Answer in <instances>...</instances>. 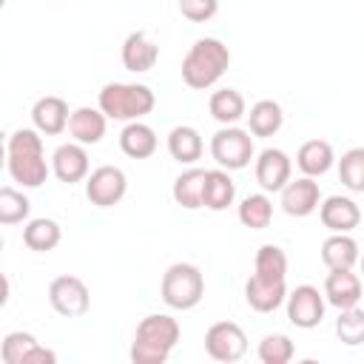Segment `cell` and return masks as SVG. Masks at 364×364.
<instances>
[{"label": "cell", "instance_id": "obj_1", "mask_svg": "<svg viewBox=\"0 0 364 364\" xmlns=\"http://www.w3.org/2000/svg\"><path fill=\"white\" fill-rule=\"evenodd\" d=\"M6 168L14 182L23 188H40L48 179V162L43 151V136L37 128H20L6 142Z\"/></svg>", "mask_w": 364, "mask_h": 364}, {"label": "cell", "instance_id": "obj_2", "mask_svg": "<svg viewBox=\"0 0 364 364\" xmlns=\"http://www.w3.org/2000/svg\"><path fill=\"white\" fill-rule=\"evenodd\" d=\"M182 327L168 313H151L136 324L131 341V361L134 364H165L171 350L176 347Z\"/></svg>", "mask_w": 364, "mask_h": 364}, {"label": "cell", "instance_id": "obj_3", "mask_svg": "<svg viewBox=\"0 0 364 364\" xmlns=\"http://www.w3.org/2000/svg\"><path fill=\"white\" fill-rule=\"evenodd\" d=\"M228 65H230V48L216 37H202L182 57V82L193 91H205L222 80Z\"/></svg>", "mask_w": 364, "mask_h": 364}, {"label": "cell", "instance_id": "obj_4", "mask_svg": "<svg viewBox=\"0 0 364 364\" xmlns=\"http://www.w3.org/2000/svg\"><path fill=\"white\" fill-rule=\"evenodd\" d=\"M97 102H100V111L108 119L134 122V119H142L145 114L154 111L156 97L142 82H105Z\"/></svg>", "mask_w": 364, "mask_h": 364}, {"label": "cell", "instance_id": "obj_5", "mask_svg": "<svg viewBox=\"0 0 364 364\" xmlns=\"http://www.w3.org/2000/svg\"><path fill=\"white\" fill-rule=\"evenodd\" d=\"M159 293H162V301L171 310H191L205 296V276H202V270L196 264L176 262L162 273Z\"/></svg>", "mask_w": 364, "mask_h": 364}, {"label": "cell", "instance_id": "obj_6", "mask_svg": "<svg viewBox=\"0 0 364 364\" xmlns=\"http://www.w3.org/2000/svg\"><path fill=\"white\" fill-rule=\"evenodd\" d=\"M253 136L245 128L225 125L210 136V156L216 159L219 168L225 171H242L253 159Z\"/></svg>", "mask_w": 364, "mask_h": 364}, {"label": "cell", "instance_id": "obj_7", "mask_svg": "<svg viewBox=\"0 0 364 364\" xmlns=\"http://www.w3.org/2000/svg\"><path fill=\"white\" fill-rule=\"evenodd\" d=\"M205 353L213 361L233 364L247 353V336L236 321H216L205 333Z\"/></svg>", "mask_w": 364, "mask_h": 364}, {"label": "cell", "instance_id": "obj_8", "mask_svg": "<svg viewBox=\"0 0 364 364\" xmlns=\"http://www.w3.org/2000/svg\"><path fill=\"white\" fill-rule=\"evenodd\" d=\"M125 191L128 179L117 165H100L85 176V196L97 208H114L117 202H122Z\"/></svg>", "mask_w": 364, "mask_h": 364}, {"label": "cell", "instance_id": "obj_9", "mask_svg": "<svg viewBox=\"0 0 364 364\" xmlns=\"http://www.w3.org/2000/svg\"><path fill=\"white\" fill-rule=\"evenodd\" d=\"M48 301L51 307L65 316V318H77V316H85L88 307H91V293L85 287V282L80 276H57L51 284H48Z\"/></svg>", "mask_w": 364, "mask_h": 364}, {"label": "cell", "instance_id": "obj_10", "mask_svg": "<svg viewBox=\"0 0 364 364\" xmlns=\"http://www.w3.org/2000/svg\"><path fill=\"white\" fill-rule=\"evenodd\" d=\"M324 293H318V287L313 284H299L293 293H287V318L290 324L301 327V330H313L321 324L324 318Z\"/></svg>", "mask_w": 364, "mask_h": 364}, {"label": "cell", "instance_id": "obj_11", "mask_svg": "<svg viewBox=\"0 0 364 364\" xmlns=\"http://www.w3.org/2000/svg\"><path fill=\"white\" fill-rule=\"evenodd\" d=\"M293 162L282 148H264L256 156V182L264 193H276L290 182Z\"/></svg>", "mask_w": 364, "mask_h": 364}, {"label": "cell", "instance_id": "obj_12", "mask_svg": "<svg viewBox=\"0 0 364 364\" xmlns=\"http://www.w3.org/2000/svg\"><path fill=\"white\" fill-rule=\"evenodd\" d=\"M282 210L287 216H310L318 205H321V191H318V182L313 176H299V179H290L282 191Z\"/></svg>", "mask_w": 364, "mask_h": 364}, {"label": "cell", "instance_id": "obj_13", "mask_svg": "<svg viewBox=\"0 0 364 364\" xmlns=\"http://www.w3.org/2000/svg\"><path fill=\"white\" fill-rule=\"evenodd\" d=\"M318 219L333 233H350L361 222V208L350 196H338L336 193V196H327L318 205Z\"/></svg>", "mask_w": 364, "mask_h": 364}, {"label": "cell", "instance_id": "obj_14", "mask_svg": "<svg viewBox=\"0 0 364 364\" xmlns=\"http://www.w3.org/2000/svg\"><path fill=\"white\" fill-rule=\"evenodd\" d=\"M51 173L65 182V185H74V182H82L88 176V154L80 142H65L60 145L54 154H51Z\"/></svg>", "mask_w": 364, "mask_h": 364}, {"label": "cell", "instance_id": "obj_15", "mask_svg": "<svg viewBox=\"0 0 364 364\" xmlns=\"http://www.w3.org/2000/svg\"><path fill=\"white\" fill-rule=\"evenodd\" d=\"M68 117H71V111H68L65 100H63V97H54V94L40 97V100L34 102V108H31V122H34V128H37L40 134H46V136L63 134V131L68 128Z\"/></svg>", "mask_w": 364, "mask_h": 364}, {"label": "cell", "instance_id": "obj_16", "mask_svg": "<svg viewBox=\"0 0 364 364\" xmlns=\"http://www.w3.org/2000/svg\"><path fill=\"white\" fill-rule=\"evenodd\" d=\"M324 299L344 310L361 301V276L353 273V267H341V270H330L324 279Z\"/></svg>", "mask_w": 364, "mask_h": 364}, {"label": "cell", "instance_id": "obj_17", "mask_svg": "<svg viewBox=\"0 0 364 364\" xmlns=\"http://www.w3.org/2000/svg\"><path fill=\"white\" fill-rule=\"evenodd\" d=\"M159 60V46L145 34V31H131L122 43V65L134 74H145L156 65Z\"/></svg>", "mask_w": 364, "mask_h": 364}, {"label": "cell", "instance_id": "obj_18", "mask_svg": "<svg viewBox=\"0 0 364 364\" xmlns=\"http://www.w3.org/2000/svg\"><path fill=\"white\" fill-rule=\"evenodd\" d=\"M245 299L256 313H273L287 301V284L284 282H270L259 279L256 273L245 282Z\"/></svg>", "mask_w": 364, "mask_h": 364}, {"label": "cell", "instance_id": "obj_19", "mask_svg": "<svg viewBox=\"0 0 364 364\" xmlns=\"http://www.w3.org/2000/svg\"><path fill=\"white\" fill-rule=\"evenodd\" d=\"M105 122H108V117L100 108L82 105V108L71 111V117H68V134L80 145H97L105 136Z\"/></svg>", "mask_w": 364, "mask_h": 364}, {"label": "cell", "instance_id": "obj_20", "mask_svg": "<svg viewBox=\"0 0 364 364\" xmlns=\"http://www.w3.org/2000/svg\"><path fill=\"white\" fill-rule=\"evenodd\" d=\"M336 162V154H333V145L324 142V139H307L301 142L299 154H296V165L304 176H324Z\"/></svg>", "mask_w": 364, "mask_h": 364}, {"label": "cell", "instance_id": "obj_21", "mask_svg": "<svg viewBox=\"0 0 364 364\" xmlns=\"http://www.w3.org/2000/svg\"><path fill=\"white\" fill-rule=\"evenodd\" d=\"M156 145H159V142H156V131H154L151 125L139 122V119L128 122V125L122 128V134H119V148H122V154L131 156V159H148V156H154Z\"/></svg>", "mask_w": 364, "mask_h": 364}, {"label": "cell", "instance_id": "obj_22", "mask_svg": "<svg viewBox=\"0 0 364 364\" xmlns=\"http://www.w3.org/2000/svg\"><path fill=\"white\" fill-rule=\"evenodd\" d=\"M205 179H208V171L202 168H188L176 176L173 182V202L182 205L185 210H196V208H205Z\"/></svg>", "mask_w": 364, "mask_h": 364}, {"label": "cell", "instance_id": "obj_23", "mask_svg": "<svg viewBox=\"0 0 364 364\" xmlns=\"http://www.w3.org/2000/svg\"><path fill=\"white\" fill-rule=\"evenodd\" d=\"M361 259L358 245L350 233H333L321 242V262L327 264V270H341V267H353Z\"/></svg>", "mask_w": 364, "mask_h": 364}, {"label": "cell", "instance_id": "obj_24", "mask_svg": "<svg viewBox=\"0 0 364 364\" xmlns=\"http://www.w3.org/2000/svg\"><path fill=\"white\" fill-rule=\"evenodd\" d=\"M202 151H205V142H202V136H199L196 128H191V125L171 128V134H168V154L176 162L193 165L196 159H202Z\"/></svg>", "mask_w": 364, "mask_h": 364}, {"label": "cell", "instance_id": "obj_25", "mask_svg": "<svg viewBox=\"0 0 364 364\" xmlns=\"http://www.w3.org/2000/svg\"><path fill=\"white\" fill-rule=\"evenodd\" d=\"M208 111L222 125H236L242 117H247L245 97L236 88H219V91H213L210 100H208Z\"/></svg>", "mask_w": 364, "mask_h": 364}, {"label": "cell", "instance_id": "obj_26", "mask_svg": "<svg viewBox=\"0 0 364 364\" xmlns=\"http://www.w3.org/2000/svg\"><path fill=\"white\" fill-rule=\"evenodd\" d=\"M60 239H63L60 225H57L54 219H46V216L28 219L26 228H23V245H26L28 250H37V253L54 250V247L60 245Z\"/></svg>", "mask_w": 364, "mask_h": 364}, {"label": "cell", "instance_id": "obj_27", "mask_svg": "<svg viewBox=\"0 0 364 364\" xmlns=\"http://www.w3.org/2000/svg\"><path fill=\"white\" fill-rule=\"evenodd\" d=\"M284 122V114H282V105L276 100H259L256 105H250V114H247V128L253 136H273Z\"/></svg>", "mask_w": 364, "mask_h": 364}, {"label": "cell", "instance_id": "obj_28", "mask_svg": "<svg viewBox=\"0 0 364 364\" xmlns=\"http://www.w3.org/2000/svg\"><path fill=\"white\" fill-rule=\"evenodd\" d=\"M233 199H236V182L230 179V173L225 168L208 171V179H205V208L225 210L228 205H233Z\"/></svg>", "mask_w": 364, "mask_h": 364}, {"label": "cell", "instance_id": "obj_29", "mask_svg": "<svg viewBox=\"0 0 364 364\" xmlns=\"http://www.w3.org/2000/svg\"><path fill=\"white\" fill-rule=\"evenodd\" d=\"M253 273L259 279H270V282H284L287 279V256L279 245H262L256 250V262H253Z\"/></svg>", "mask_w": 364, "mask_h": 364}, {"label": "cell", "instance_id": "obj_30", "mask_svg": "<svg viewBox=\"0 0 364 364\" xmlns=\"http://www.w3.org/2000/svg\"><path fill=\"white\" fill-rule=\"evenodd\" d=\"M273 219V202L267 199V193H250L242 199L239 205V222L250 230H264Z\"/></svg>", "mask_w": 364, "mask_h": 364}, {"label": "cell", "instance_id": "obj_31", "mask_svg": "<svg viewBox=\"0 0 364 364\" xmlns=\"http://www.w3.org/2000/svg\"><path fill=\"white\" fill-rule=\"evenodd\" d=\"M338 179L347 191L364 193V148H350L338 159Z\"/></svg>", "mask_w": 364, "mask_h": 364}, {"label": "cell", "instance_id": "obj_32", "mask_svg": "<svg viewBox=\"0 0 364 364\" xmlns=\"http://www.w3.org/2000/svg\"><path fill=\"white\" fill-rule=\"evenodd\" d=\"M28 210H31V202L23 191H17L11 185L0 188V225H17V222L28 219Z\"/></svg>", "mask_w": 364, "mask_h": 364}, {"label": "cell", "instance_id": "obj_33", "mask_svg": "<svg viewBox=\"0 0 364 364\" xmlns=\"http://www.w3.org/2000/svg\"><path fill=\"white\" fill-rule=\"evenodd\" d=\"M336 336H338L344 344H350V347H355V344L364 341V310H361L358 304L338 310V318H336Z\"/></svg>", "mask_w": 364, "mask_h": 364}, {"label": "cell", "instance_id": "obj_34", "mask_svg": "<svg viewBox=\"0 0 364 364\" xmlns=\"http://www.w3.org/2000/svg\"><path fill=\"white\" fill-rule=\"evenodd\" d=\"M259 361L262 364H287L293 355H296V347L293 341L284 336V333H270L259 341Z\"/></svg>", "mask_w": 364, "mask_h": 364}, {"label": "cell", "instance_id": "obj_35", "mask_svg": "<svg viewBox=\"0 0 364 364\" xmlns=\"http://www.w3.org/2000/svg\"><path fill=\"white\" fill-rule=\"evenodd\" d=\"M40 341L31 336V333H23V330H14V333H6L3 344H0V355L6 364H23L26 355L37 347Z\"/></svg>", "mask_w": 364, "mask_h": 364}, {"label": "cell", "instance_id": "obj_36", "mask_svg": "<svg viewBox=\"0 0 364 364\" xmlns=\"http://www.w3.org/2000/svg\"><path fill=\"white\" fill-rule=\"evenodd\" d=\"M179 11L191 23H208L219 11V0H179Z\"/></svg>", "mask_w": 364, "mask_h": 364}, {"label": "cell", "instance_id": "obj_37", "mask_svg": "<svg viewBox=\"0 0 364 364\" xmlns=\"http://www.w3.org/2000/svg\"><path fill=\"white\" fill-rule=\"evenodd\" d=\"M57 361V353L54 350H48V347H43V344H37L28 355H26V361L23 364H54Z\"/></svg>", "mask_w": 364, "mask_h": 364}, {"label": "cell", "instance_id": "obj_38", "mask_svg": "<svg viewBox=\"0 0 364 364\" xmlns=\"http://www.w3.org/2000/svg\"><path fill=\"white\" fill-rule=\"evenodd\" d=\"M358 262H361V276H364V256H361V259H358Z\"/></svg>", "mask_w": 364, "mask_h": 364}]
</instances>
